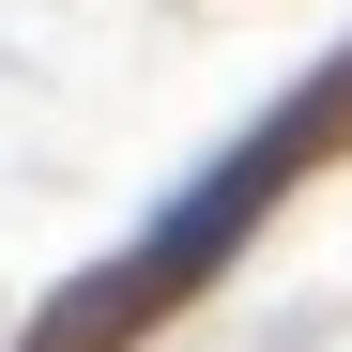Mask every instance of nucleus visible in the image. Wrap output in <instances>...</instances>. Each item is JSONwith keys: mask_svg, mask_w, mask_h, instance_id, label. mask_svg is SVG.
Returning <instances> with one entry per match:
<instances>
[{"mask_svg": "<svg viewBox=\"0 0 352 352\" xmlns=\"http://www.w3.org/2000/svg\"><path fill=\"white\" fill-rule=\"evenodd\" d=\"M337 138H352V62H337V77H307L291 107H261V123L230 138V153H214L199 184H184V199H168V214L138 230L123 261L92 276V291H62V307L31 322V352H123V337H153V322L184 307L199 276H230V261H245V230H261L291 184H307Z\"/></svg>", "mask_w": 352, "mask_h": 352, "instance_id": "nucleus-1", "label": "nucleus"}]
</instances>
